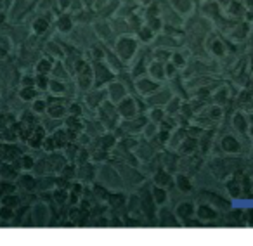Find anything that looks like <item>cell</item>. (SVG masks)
Returning a JSON list of instances; mask_svg holds the SVG:
<instances>
[{"label": "cell", "instance_id": "836d02e7", "mask_svg": "<svg viewBox=\"0 0 253 246\" xmlns=\"http://www.w3.org/2000/svg\"><path fill=\"white\" fill-rule=\"evenodd\" d=\"M18 191V186H16L14 180H4L0 179V198L5 196V194H11Z\"/></svg>", "mask_w": 253, "mask_h": 246}, {"label": "cell", "instance_id": "5bb4252c", "mask_svg": "<svg viewBox=\"0 0 253 246\" xmlns=\"http://www.w3.org/2000/svg\"><path fill=\"white\" fill-rule=\"evenodd\" d=\"M151 182L155 184V186H162V187L170 189V187L173 186V173L162 166V168H158L151 175Z\"/></svg>", "mask_w": 253, "mask_h": 246}, {"label": "cell", "instance_id": "680465c9", "mask_svg": "<svg viewBox=\"0 0 253 246\" xmlns=\"http://www.w3.org/2000/svg\"><path fill=\"white\" fill-rule=\"evenodd\" d=\"M248 134H250V137L253 139V123H250V128H248Z\"/></svg>", "mask_w": 253, "mask_h": 246}, {"label": "cell", "instance_id": "d6a6232c", "mask_svg": "<svg viewBox=\"0 0 253 246\" xmlns=\"http://www.w3.org/2000/svg\"><path fill=\"white\" fill-rule=\"evenodd\" d=\"M52 66H54V63L49 57H42V59H39V63H37L35 70H37V73H40V75H50Z\"/></svg>", "mask_w": 253, "mask_h": 246}, {"label": "cell", "instance_id": "e0dca14e", "mask_svg": "<svg viewBox=\"0 0 253 246\" xmlns=\"http://www.w3.org/2000/svg\"><path fill=\"white\" fill-rule=\"evenodd\" d=\"M179 162H180V155L175 151H167L162 155V166L169 170V172H172L173 175L179 172Z\"/></svg>", "mask_w": 253, "mask_h": 246}, {"label": "cell", "instance_id": "ac0fdd59", "mask_svg": "<svg viewBox=\"0 0 253 246\" xmlns=\"http://www.w3.org/2000/svg\"><path fill=\"white\" fill-rule=\"evenodd\" d=\"M220 149L222 153H227V155H239L241 142L234 135H224V137H220Z\"/></svg>", "mask_w": 253, "mask_h": 246}, {"label": "cell", "instance_id": "4dcf8cb0", "mask_svg": "<svg viewBox=\"0 0 253 246\" xmlns=\"http://www.w3.org/2000/svg\"><path fill=\"white\" fill-rule=\"evenodd\" d=\"M68 196H70L68 189H61V187H54L52 189V201L56 205H68Z\"/></svg>", "mask_w": 253, "mask_h": 246}, {"label": "cell", "instance_id": "f907efd6", "mask_svg": "<svg viewBox=\"0 0 253 246\" xmlns=\"http://www.w3.org/2000/svg\"><path fill=\"white\" fill-rule=\"evenodd\" d=\"M207 116L208 118H220L222 116V109H220V106L218 104H215V106H211V108H208L207 109Z\"/></svg>", "mask_w": 253, "mask_h": 246}, {"label": "cell", "instance_id": "d4e9b609", "mask_svg": "<svg viewBox=\"0 0 253 246\" xmlns=\"http://www.w3.org/2000/svg\"><path fill=\"white\" fill-rule=\"evenodd\" d=\"M232 127H234V130H238L239 134H248L250 122L246 120V116L243 115V113L238 111L234 116H232Z\"/></svg>", "mask_w": 253, "mask_h": 246}, {"label": "cell", "instance_id": "44dd1931", "mask_svg": "<svg viewBox=\"0 0 253 246\" xmlns=\"http://www.w3.org/2000/svg\"><path fill=\"white\" fill-rule=\"evenodd\" d=\"M148 73H149V77L155 78L156 82H162L163 78H167L165 64L160 63V61H156V59H153L151 63L148 64Z\"/></svg>", "mask_w": 253, "mask_h": 246}, {"label": "cell", "instance_id": "7402d4cb", "mask_svg": "<svg viewBox=\"0 0 253 246\" xmlns=\"http://www.w3.org/2000/svg\"><path fill=\"white\" fill-rule=\"evenodd\" d=\"M196 149H198V139H193L187 135V137L180 142L179 148H177V153H179L180 156H187V155L196 153Z\"/></svg>", "mask_w": 253, "mask_h": 246}, {"label": "cell", "instance_id": "f5cc1de1", "mask_svg": "<svg viewBox=\"0 0 253 246\" xmlns=\"http://www.w3.org/2000/svg\"><path fill=\"white\" fill-rule=\"evenodd\" d=\"M177 71H179V68L175 66V64L172 63V61H169V63H165V75L169 78H173L177 75Z\"/></svg>", "mask_w": 253, "mask_h": 246}, {"label": "cell", "instance_id": "8992f818", "mask_svg": "<svg viewBox=\"0 0 253 246\" xmlns=\"http://www.w3.org/2000/svg\"><path fill=\"white\" fill-rule=\"evenodd\" d=\"M97 168L99 166L92 160L80 163V165H77V180L84 182L85 186H90L97 180Z\"/></svg>", "mask_w": 253, "mask_h": 246}, {"label": "cell", "instance_id": "2e32d148", "mask_svg": "<svg viewBox=\"0 0 253 246\" xmlns=\"http://www.w3.org/2000/svg\"><path fill=\"white\" fill-rule=\"evenodd\" d=\"M173 186H175L179 191H182L184 194H187V196H191V193H194L193 179L182 172H177L175 175H173Z\"/></svg>", "mask_w": 253, "mask_h": 246}, {"label": "cell", "instance_id": "1f68e13d", "mask_svg": "<svg viewBox=\"0 0 253 246\" xmlns=\"http://www.w3.org/2000/svg\"><path fill=\"white\" fill-rule=\"evenodd\" d=\"M115 144H116V137L113 134H104V135H101V137H97V146L101 149L109 151V149H113Z\"/></svg>", "mask_w": 253, "mask_h": 246}, {"label": "cell", "instance_id": "4fadbf2b", "mask_svg": "<svg viewBox=\"0 0 253 246\" xmlns=\"http://www.w3.org/2000/svg\"><path fill=\"white\" fill-rule=\"evenodd\" d=\"M173 210H175V215L179 217V220L184 222L196 215V203L193 200H182Z\"/></svg>", "mask_w": 253, "mask_h": 246}, {"label": "cell", "instance_id": "7dc6e473", "mask_svg": "<svg viewBox=\"0 0 253 246\" xmlns=\"http://www.w3.org/2000/svg\"><path fill=\"white\" fill-rule=\"evenodd\" d=\"M227 99H229V92H227V88H224V87H220L218 92L213 94V101H215V104H218V106H220L222 102L227 101Z\"/></svg>", "mask_w": 253, "mask_h": 246}, {"label": "cell", "instance_id": "484cf974", "mask_svg": "<svg viewBox=\"0 0 253 246\" xmlns=\"http://www.w3.org/2000/svg\"><path fill=\"white\" fill-rule=\"evenodd\" d=\"M64 127H66L68 130H73V132H77V134H80V132L85 130V123H82V116L70 115L66 118V122H64Z\"/></svg>", "mask_w": 253, "mask_h": 246}, {"label": "cell", "instance_id": "ba28073f", "mask_svg": "<svg viewBox=\"0 0 253 246\" xmlns=\"http://www.w3.org/2000/svg\"><path fill=\"white\" fill-rule=\"evenodd\" d=\"M94 85L95 87H104V85L111 83L113 78H115V73H113V70L108 66V64H104L102 61H95L94 63Z\"/></svg>", "mask_w": 253, "mask_h": 246}, {"label": "cell", "instance_id": "ee69618b", "mask_svg": "<svg viewBox=\"0 0 253 246\" xmlns=\"http://www.w3.org/2000/svg\"><path fill=\"white\" fill-rule=\"evenodd\" d=\"M227 12H229V14H232V16H241V14H245L246 11H245V7H243L241 2H238V0H232L231 4H229Z\"/></svg>", "mask_w": 253, "mask_h": 246}, {"label": "cell", "instance_id": "d6986e66", "mask_svg": "<svg viewBox=\"0 0 253 246\" xmlns=\"http://www.w3.org/2000/svg\"><path fill=\"white\" fill-rule=\"evenodd\" d=\"M16 186L21 191H37V177L35 173L21 172L16 179Z\"/></svg>", "mask_w": 253, "mask_h": 246}, {"label": "cell", "instance_id": "ab89813d", "mask_svg": "<svg viewBox=\"0 0 253 246\" xmlns=\"http://www.w3.org/2000/svg\"><path fill=\"white\" fill-rule=\"evenodd\" d=\"M47 108H49V104H47L45 99L37 97L35 101H32V111L35 113V115H42V113H47Z\"/></svg>", "mask_w": 253, "mask_h": 246}, {"label": "cell", "instance_id": "9c48e42d", "mask_svg": "<svg viewBox=\"0 0 253 246\" xmlns=\"http://www.w3.org/2000/svg\"><path fill=\"white\" fill-rule=\"evenodd\" d=\"M196 217L200 218L205 225H210V222L218 220V217H220V211H218L215 206H211V205H208V203H198L196 205Z\"/></svg>", "mask_w": 253, "mask_h": 246}, {"label": "cell", "instance_id": "6da1fadb", "mask_svg": "<svg viewBox=\"0 0 253 246\" xmlns=\"http://www.w3.org/2000/svg\"><path fill=\"white\" fill-rule=\"evenodd\" d=\"M97 182H101L108 189H120L123 186L118 168L111 165H102L101 168H97Z\"/></svg>", "mask_w": 253, "mask_h": 246}, {"label": "cell", "instance_id": "603a6c76", "mask_svg": "<svg viewBox=\"0 0 253 246\" xmlns=\"http://www.w3.org/2000/svg\"><path fill=\"white\" fill-rule=\"evenodd\" d=\"M151 194H153V200H155V203L158 205V206L169 203V189H167V187L151 184Z\"/></svg>", "mask_w": 253, "mask_h": 246}, {"label": "cell", "instance_id": "b9f144b4", "mask_svg": "<svg viewBox=\"0 0 253 246\" xmlns=\"http://www.w3.org/2000/svg\"><path fill=\"white\" fill-rule=\"evenodd\" d=\"M208 47H210V50H211L213 56L220 57L225 54V47H224V42H222V40H213L211 43H208Z\"/></svg>", "mask_w": 253, "mask_h": 246}, {"label": "cell", "instance_id": "681fc988", "mask_svg": "<svg viewBox=\"0 0 253 246\" xmlns=\"http://www.w3.org/2000/svg\"><path fill=\"white\" fill-rule=\"evenodd\" d=\"M170 61H172L173 64H175L177 68H184L186 66V63H187V59H186V56H182L180 52H175V54H172V57H170Z\"/></svg>", "mask_w": 253, "mask_h": 246}, {"label": "cell", "instance_id": "db71d44e", "mask_svg": "<svg viewBox=\"0 0 253 246\" xmlns=\"http://www.w3.org/2000/svg\"><path fill=\"white\" fill-rule=\"evenodd\" d=\"M68 115H73V116H82V104L80 102H73V104L68 106Z\"/></svg>", "mask_w": 253, "mask_h": 246}, {"label": "cell", "instance_id": "74e56055", "mask_svg": "<svg viewBox=\"0 0 253 246\" xmlns=\"http://www.w3.org/2000/svg\"><path fill=\"white\" fill-rule=\"evenodd\" d=\"M170 57H172V52H170L169 49H165V47H158V49L153 52V59L160 61V63H169Z\"/></svg>", "mask_w": 253, "mask_h": 246}, {"label": "cell", "instance_id": "91938a15", "mask_svg": "<svg viewBox=\"0 0 253 246\" xmlns=\"http://www.w3.org/2000/svg\"><path fill=\"white\" fill-rule=\"evenodd\" d=\"M246 5H248V7H253V0H246Z\"/></svg>", "mask_w": 253, "mask_h": 246}, {"label": "cell", "instance_id": "4316f807", "mask_svg": "<svg viewBox=\"0 0 253 246\" xmlns=\"http://www.w3.org/2000/svg\"><path fill=\"white\" fill-rule=\"evenodd\" d=\"M66 113H68V108L61 101L52 102V104L47 108V115H49L50 118H54V120H56V118H63Z\"/></svg>", "mask_w": 253, "mask_h": 246}, {"label": "cell", "instance_id": "f1b7e54d", "mask_svg": "<svg viewBox=\"0 0 253 246\" xmlns=\"http://www.w3.org/2000/svg\"><path fill=\"white\" fill-rule=\"evenodd\" d=\"M0 205H4V206L9 208H18L21 205V196L18 193H11V194H5V196L0 198Z\"/></svg>", "mask_w": 253, "mask_h": 246}, {"label": "cell", "instance_id": "6125c7cd", "mask_svg": "<svg viewBox=\"0 0 253 246\" xmlns=\"http://www.w3.org/2000/svg\"><path fill=\"white\" fill-rule=\"evenodd\" d=\"M252 80H253V75H252Z\"/></svg>", "mask_w": 253, "mask_h": 246}, {"label": "cell", "instance_id": "52a82bcc", "mask_svg": "<svg viewBox=\"0 0 253 246\" xmlns=\"http://www.w3.org/2000/svg\"><path fill=\"white\" fill-rule=\"evenodd\" d=\"M116 111H118L120 118L123 120H128V118H134V116H137L139 113V106H137V99L132 97V95H126V97H123L122 101L116 104Z\"/></svg>", "mask_w": 253, "mask_h": 246}, {"label": "cell", "instance_id": "f6af8a7d", "mask_svg": "<svg viewBox=\"0 0 253 246\" xmlns=\"http://www.w3.org/2000/svg\"><path fill=\"white\" fill-rule=\"evenodd\" d=\"M14 213H16V210L14 208H9V206H0V218H2V222H11V220H14Z\"/></svg>", "mask_w": 253, "mask_h": 246}, {"label": "cell", "instance_id": "9f6ffc18", "mask_svg": "<svg viewBox=\"0 0 253 246\" xmlns=\"http://www.w3.org/2000/svg\"><path fill=\"white\" fill-rule=\"evenodd\" d=\"M21 83H23V87H35V77L25 75V77L21 78Z\"/></svg>", "mask_w": 253, "mask_h": 246}, {"label": "cell", "instance_id": "e575fe53", "mask_svg": "<svg viewBox=\"0 0 253 246\" xmlns=\"http://www.w3.org/2000/svg\"><path fill=\"white\" fill-rule=\"evenodd\" d=\"M19 97H21L23 101H35V99L39 97V88L37 87H23L21 90H19Z\"/></svg>", "mask_w": 253, "mask_h": 246}, {"label": "cell", "instance_id": "8d00e7d4", "mask_svg": "<svg viewBox=\"0 0 253 246\" xmlns=\"http://www.w3.org/2000/svg\"><path fill=\"white\" fill-rule=\"evenodd\" d=\"M32 30H33V33H35V35H43V33L49 30V21H47V19H43V18L35 19V21H33V25H32Z\"/></svg>", "mask_w": 253, "mask_h": 246}, {"label": "cell", "instance_id": "3957f363", "mask_svg": "<svg viewBox=\"0 0 253 246\" xmlns=\"http://www.w3.org/2000/svg\"><path fill=\"white\" fill-rule=\"evenodd\" d=\"M118 116L120 115L116 111V106L111 101H108V99L97 108V118L106 128H111L113 130L115 127H118Z\"/></svg>", "mask_w": 253, "mask_h": 246}, {"label": "cell", "instance_id": "cb8c5ba5", "mask_svg": "<svg viewBox=\"0 0 253 246\" xmlns=\"http://www.w3.org/2000/svg\"><path fill=\"white\" fill-rule=\"evenodd\" d=\"M106 99H108V95H106V90L104 88H101V90H94V92H90V94H88V97H87V104L90 106L92 109H97L99 106L102 104V102L106 101Z\"/></svg>", "mask_w": 253, "mask_h": 246}, {"label": "cell", "instance_id": "83f0119b", "mask_svg": "<svg viewBox=\"0 0 253 246\" xmlns=\"http://www.w3.org/2000/svg\"><path fill=\"white\" fill-rule=\"evenodd\" d=\"M56 26L61 33L71 32V30H73V18H71V14H68V12L66 14H61L56 21Z\"/></svg>", "mask_w": 253, "mask_h": 246}, {"label": "cell", "instance_id": "816d5d0a", "mask_svg": "<svg viewBox=\"0 0 253 246\" xmlns=\"http://www.w3.org/2000/svg\"><path fill=\"white\" fill-rule=\"evenodd\" d=\"M148 26L156 33V32H160V30L163 28V23H162V19H160V18H151V19H148Z\"/></svg>", "mask_w": 253, "mask_h": 246}, {"label": "cell", "instance_id": "5b68a950", "mask_svg": "<svg viewBox=\"0 0 253 246\" xmlns=\"http://www.w3.org/2000/svg\"><path fill=\"white\" fill-rule=\"evenodd\" d=\"M156 222H158V225H163V227H182V222L175 215V210L167 206V205L158 206V210H156Z\"/></svg>", "mask_w": 253, "mask_h": 246}, {"label": "cell", "instance_id": "f546056e", "mask_svg": "<svg viewBox=\"0 0 253 246\" xmlns=\"http://www.w3.org/2000/svg\"><path fill=\"white\" fill-rule=\"evenodd\" d=\"M180 106H182V99H180V97H172V99H170V101L165 104V113H167L169 116L179 115Z\"/></svg>", "mask_w": 253, "mask_h": 246}, {"label": "cell", "instance_id": "c3c4849f", "mask_svg": "<svg viewBox=\"0 0 253 246\" xmlns=\"http://www.w3.org/2000/svg\"><path fill=\"white\" fill-rule=\"evenodd\" d=\"M172 4L175 5L177 11H179L180 14L191 11V0H172Z\"/></svg>", "mask_w": 253, "mask_h": 246}, {"label": "cell", "instance_id": "60d3db41", "mask_svg": "<svg viewBox=\"0 0 253 246\" xmlns=\"http://www.w3.org/2000/svg\"><path fill=\"white\" fill-rule=\"evenodd\" d=\"M49 83H50L49 75H40V73H37V77H35V87L39 88V90H49Z\"/></svg>", "mask_w": 253, "mask_h": 246}, {"label": "cell", "instance_id": "9a60e30c", "mask_svg": "<svg viewBox=\"0 0 253 246\" xmlns=\"http://www.w3.org/2000/svg\"><path fill=\"white\" fill-rule=\"evenodd\" d=\"M149 120H148V116H134V118H128L125 123H123L122 127L125 128L128 134H141L142 130H144V127H146V123H148Z\"/></svg>", "mask_w": 253, "mask_h": 246}, {"label": "cell", "instance_id": "7a4b0ae2", "mask_svg": "<svg viewBox=\"0 0 253 246\" xmlns=\"http://www.w3.org/2000/svg\"><path fill=\"white\" fill-rule=\"evenodd\" d=\"M137 49H139V42L134 39V37H122V39L115 43L116 56H118L123 63L134 59Z\"/></svg>", "mask_w": 253, "mask_h": 246}, {"label": "cell", "instance_id": "8fae6325", "mask_svg": "<svg viewBox=\"0 0 253 246\" xmlns=\"http://www.w3.org/2000/svg\"><path fill=\"white\" fill-rule=\"evenodd\" d=\"M106 95H108V101H111L113 104H118L123 97H126V87L122 82H111L106 87Z\"/></svg>", "mask_w": 253, "mask_h": 246}, {"label": "cell", "instance_id": "ffe728a7", "mask_svg": "<svg viewBox=\"0 0 253 246\" xmlns=\"http://www.w3.org/2000/svg\"><path fill=\"white\" fill-rule=\"evenodd\" d=\"M56 175L57 173H49V175H40L37 177V191H52L56 187Z\"/></svg>", "mask_w": 253, "mask_h": 246}, {"label": "cell", "instance_id": "30bf717a", "mask_svg": "<svg viewBox=\"0 0 253 246\" xmlns=\"http://www.w3.org/2000/svg\"><path fill=\"white\" fill-rule=\"evenodd\" d=\"M162 87L160 85V82H156L155 78H151V77H139V78H135V88H137V92L141 95H151V94H155L158 88Z\"/></svg>", "mask_w": 253, "mask_h": 246}, {"label": "cell", "instance_id": "277c9868", "mask_svg": "<svg viewBox=\"0 0 253 246\" xmlns=\"http://www.w3.org/2000/svg\"><path fill=\"white\" fill-rule=\"evenodd\" d=\"M30 213H32V220L35 227H42V225H50V206L49 203L43 201H35L30 206Z\"/></svg>", "mask_w": 253, "mask_h": 246}, {"label": "cell", "instance_id": "7bdbcfd3", "mask_svg": "<svg viewBox=\"0 0 253 246\" xmlns=\"http://www.w3.org/2000/svg\"><path fill=\"white\" fill-rule=\"evenodd\" d=\"M50 73H52L54 78H57V80H63V78L66 77V75L70 73V71H68L66 68H64L63 63H56L52 66V71H50Z\"/></svg>", "mask_w": 253, "mask_h": 246}, {"label": "cell", "instance_id": "6f0895ef", "mask_svg": "<svg viewBox=\"0 0 253 246\" xmlns=\"http://www.w3.org/2000/svg\"><path fill=\"white\" fill-rule=\"evenodd\" d=\"M245 14H246V19H248V21H253V7H248V11H246Z\"/></svg>", "mask_w": 253, "mask_h": 246}, {"label": "cell", "instance_id": "7c38bea8", "mask_svg": "<svg viewBox=\"0 0 253 246\" xmlns=\"http://www.w3.org/2000/svg\"><path fill=\"white\" fill-rule=\"evenodd\" d=\"M106 205H108V210H113V213H120V211L125 210L126 205V194L123 191H115L109 194V198L106 200Z\"/></svg>", "mask_w": 253, "mask_h": 246}, {"label": "cell", "instance_id": "f35d334b", "mask_svg": "<svg viewBox=\"0 0 253 246\" xmlns=\"http://www.w3.org/2000/svg\"><path fill=\"white\" fill-rule=\"evenodd\" d=\"M165 116H167L165 109L158 108V106L151 108V109H149V113H148V120H149V122H155V123H160L163 118H165Z\"/></svg>", "mask_w": 253, "mask_h": 246}, {"label": "cell", "instance_id": "d590c367", "mask_svg": "<svg viewBox=\"0 0 253 246\" xmlns=\"http://www.w3.org/2000/svg\"><path fill=\"white\" fill-rule=\"evenodd\" d=\"M49 90L52 92L54 95H63L66 92V83L63 80H57V78H52L49 83Z\"/></svg>", "mask_w": 253, "mask_h": 246}, {"label": "cell", "instance_id": "bcb514c9", "mask_svg": "<svg viewBox=\"0 0 253 246\" xmlns=\"http://www.w3.org/2000/svg\"><path fill=\"white\" fill-rule=\"evenodd\" d=\"M153 37H155V32H153L149 26H141V30H139V39H141V42H151Z\"/></svg>", "mask_w": 253, "mask_h": 246}, {"label": "cell", "instance_id": "94428289", "mask_svg": "<svg viewBox=\"0 0 253 246\" xmlns=\"http://www.w3.org/2000/svg\"><path fill=\"white\" fill-rule=\"evenodd\" d=\"M250 153H252V155H250V162H252V163H253V148H252V149H250Z\"/></svg>", "mask_w": 253, "mask_h": 246}, {"label": "cell", "instance_id": "11a10c76", "mask_svg": "<svg viewBox=\"0 0 253 246\" xmlns=\"http://www.w3.org/2000/svg\"><path fill=\"white\" fill-rule=\"evenodd\" d=\"M245 225L253 227V208H245Z\"/></svg>", "mask_w": 253, "mask_h": 246}]
</instances>
